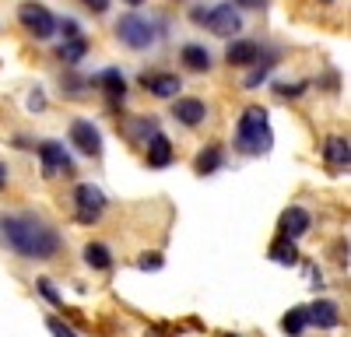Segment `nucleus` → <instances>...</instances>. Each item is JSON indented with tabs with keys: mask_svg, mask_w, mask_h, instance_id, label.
Segmentation results:
<instances>
[{
	"mask_svg": "<svg viewBox=\"0 0 351 337\" xmlns=\"http://www.w3.org/2000/svg\"><path fill=\"white\" fill-rule=\"evenodd\" d=\"M0 232H4V242L25 260H49L60 249L56 229H49L39 214H4Z\"/></svg>",
	"mask_w": 351,
	"mask_h": 337,
	"instance_id": "f257e3e1",
	"label": "nucleus"
},
{
	"mask_svg": "<svg viewBox=\"0 0 351 337\" xmlns=\"http://www.w3.org/2000/svg\"><path fill=\"white\" fill-rule=\"evenodd\" d=\"M274 145V134H271V120H267V109L250 105L239 123H236V148L243 155H267Z\"/></svg>",
	"mask_w": 351,
	"mask_h": 337,
	"instance_id": "f03ea898",
	"label": "nucleus"
},
{
	"mask_svg": "<svg viewBox=\"0 0 351 337\" xmlns=\"http://www.w3.org/2000/svg\"><path fill=\"white\" fill-rule=\"evenodd\" d=\"M116 39H120L127 49H152L158 42V25L144 14H123L116 21Z\"/></svg>",
	"mask_w": 351,
	"mask_h": 337,
	"instance_id": "7ed1b4c3",
	"label": "nucleus"
},
{
	"mask_svg": "<svg viewBox=\"0 0 351 337\" xmlns=\"http://www.w3.org/2000/svg\"><path fill=\"white\" fill-rule=\"evenodd\" d=\"M193 21L197 25H208V32L221 36V39H232L243 28V18L232 4H215V8H193Z\"/></svg>",
	"mask_w": 351,
	"mask_h": 337,
	"instance_id": "20e7f679",
	"label": "nucleus"
},
{
	"mask_svg": "<svg viewBox=\"0 0 351 337\" xmlns=\"http://www.w3.org/2000/svg\"><path fill=\"white\" fill-rule=\"evenodd\" d=\"M18 21L25 25V32L36 36V39H49L56 32V18L49 14V8L36 4V0H25V4L18 8Z\"/></svg>",
	"mask_w": 351,
	"mask_h": 337,
	"instance_id": "39448f33",
	"label": "nucleus"
},
{
	"mask_svg": "<svg viewBox=\"0 0 351 337\" xmlns=\"http://www.w3.org/2000/svg\"><path fill=\"white\" fill-rule=\"evenodd\" d=\"M74 204H77V221L81 225H95L106 214V193L95 183H81L74 190Z\"/></svg>",
	"mask_w": 351,
	"mask_h": 337,
	"instance_id": "423d86ee",
	"label": "nucleus"
},
{
	"mask_svg": "<svg viewBox=\"0 0 351 337\" xmlns=\"http://www.w3.org/2000/svg\"><path fill=\"white\" fill-rule=\"evenodd\" d=\"M39 162H43L46 176H71L74 173V162H71V151L64 148V140H43Z\"/></svg>",
	"mask_w": 351,
	"mask_h": 337,
	"instance_id": "0eeeda50",
	"label": "nucleus"
},
{
	"mask_svg": "<svg viewBox=\"0 0 351 337\" xmlns=\"http://www.w3.org/2000/svg\"><path fill=\"white\" fill-rule=\"evenodd\" d=\"M71 140H74V148L88 158H99L102 155V134L92 120H74L71 123Z\"/></svg>",
	"mask_w": 351,
	"mask_h": 337,
	"instance_id": "6e6552de",
	"label": "nucleus"
},
{
	"mask_svg": "<svg viewBox=\"0 0 351 337\" xmlns=\"http://www.w3.org/2000/svg\"><path fill=\"white\" fill-rule=\"evenodd\" d=\"M225 60H228L232 67L260 64V42H253V39H232L228 49H225Z\"/></svg>",
	"mask_w": 351,
	"mask_h": 337,
	"instance_id": "1a4fd4ad",
	"label": "nucleus"
},
{
	"mask_svg": "<svg viewBox=\"0 0 351 337\" xmlns=\"http://www.w3.org/2000/svg\"><path fill=\"white\" fill-rule=\"evenodd\" d=\"M306 320H309V323H316L319 330H334V327L341 323L337 302H330V299H316V302H309V309H306Z\"/></svg>",
	"mask_w": 351,
	"mask_h": 337,
	"instance_id": "9d476101",
	"label": "nucleus"
},
{
	"mask_svg": "<svg viewBox=\"0 0 351 337\" xmlns=\"http://www.w3.org/2000/svg\"><path fill=\"white\" fill-rule=\"evenodd\" d=\"M141 84L148 88L155 99H176L183 88V81L176 74H141Z\"/></svg>",
	"mask_w": 351,
	"mask_h": 337,
	"instance_id": "9b49d317",
	"label": "nucleus"
},
{
	"mask_svg": "<svg viewBox=\"0 0 351 337\" xmlns=\"http://www.w3.org/2000/svg\"><path fill=\"white\" fill-rule=\"evenodd\" d=\"M309 225H313V218H309L306 208H288L281 214V236L285 239H299V236L309 232Z\"/></svg>",
	"mask_w": 351,
	"mask_h": 337,
	"instance_id": "f8f14e48",
	"label": "nucleus"
},
{
	"mask_svg": "<svg viewBox=\"0 0 351 337\" xmlns=\"http://www.w3.org/2000/svg\"><path fill=\"white\" fill-rule=\"evenodd\" d=\"M172 116L183 127H197V123H204V116H208V105H204L200 99H176Z\"/></svg>",
	"mask_w": 351,
	"mask_h": 337,
	"instance_id": "ddd939ff",
	"label": "nucleus"
},
{
	"mask_svg": "<svg viewBox=\"0 0 351 337\" xmlns=\"http://www.w3.org/2000/svg\"><path fill=\"white\" fill-rule=\"evenodd\" d=\"M99 84H102V92H106V102H109L112 109L123 102V95H127V81H123V74L116 71V67L102 71V74H99Z\"/></svg>",
	"mask_w": 351,
	"mask_h": 337,
	"instance_id": "4468645a",
	"label": "nucleus"
},
{
	"mask_svg": "<svg viewBox=\"0 0 351 337\" xmlns=\"http://www.w3.org/2000/svg\"><path fill=\"white\" fill-rule=\"evenodd\" d=\"M172 162V140L162 134V130H155L152 137H148V165L152 168H165Z\"/></svg>",
	"mask_w": 351,
	"mask_h": 337,
	"instance_id": "2eb2a0df",
	"label": "nucleus"
},
{
	"mask_svg": "<svg viewBox=\"0 0 351 337\" xmlns=\"http://www.w3.org/2000/svg\"><path fill=\"white\" fill-rule=\"evenodd\" d=\"M180 60H183V67H186V71H197V74L211 71V53L204 49L200 42H186V46L180 49Z\"/></svg>",
	"mask_w": 351,
	"mask_h": 337,
	"instance_id": "dca6fc26",
	"label": "nucleus"
},
{
	"mask_svg": "<svg viewBox=\"0 0 351 337\" xmlns=\"http://www.w3.org/2000/svg\"><path fill=\"white\" fill-rule=\"evenodd\" d=\"M271 260L274 264H281V267H295L299 264V249H295V239H274V246H271Z\"/></svg>",
	"mask_w": 351,
	"mask_h": 337,
	"instance_id": "f3484780",
	"label": "nucleus"
},
{
	"mask_svg": "<svg viewBox=\"0 0 351 337\" xmlns=\"http://www.w3.org/2000/svg\"><path fill=\"white\" fill-rule=\"evenodd\" d=\"M221 162H225V151L218 145H208V148L197 155V173L200 176H211V173H218V168H221Z\"/></svg>",
	"mask_w": 351,
	"mask_h": 337,
	"instance_id": "a211bd4d",
	"label": "nucleus"
},
{
	"mask_svg": "<svg viewBox=\"0 0 351 337\" xmlns=\"http://www.w3.org/2000/svg\"><path fill=\"white\" fill-rule=\"evenodd\" d=\"M84 260H88V267H95V271H109L112 267V253H109L106 242H88L84 246Z\"/></svg>",
	"mask_w": 351,
	"mask_h": 337,
	"instance_id": "6ab92c4d",
	"label": "nucleus"
},
{
	"mask_svg": "<svg viewBox=\"0 0 351 337\" xmlns=\"http://www.w3.org/2000/svg\"><path fill=\"white\" fill-rule=\"evenodd\" d=\"M327 162H330L334 168H348V162H351L348 137H330V140H327Z\"/></svg>",
	"mask_w": 351,
	"mask_h": 337,
	"instance_id": "aec40b11",
	"label": "nucleus"
},
{
	"mask_svg": "<svg viewBox=\"0 0 351 337\" xmlns=\"http://www.w3.org/2000/svg\"><path fill=\"white\" fill-rule=\"evenodd\" d=\"M281 327H285V334H288V337H302V334L309 330V320H306V309H302V305H295V309H288V313H285V320H281Z\"/></svg>",
	"mask_w": 351,
	"mask_h": 337,
	"instance_id": "412c9836",
	"label": "nucleus"
},
{
	"mask_svg": "<svg viewBox=\"0 0 351 337\" xmlns=\"http://www.w3.org/2000/svg\"><path fill=\"white\" fill-rule=\"evenodd\" d=\"M84 53H88V42H84L81 36H77V39H64L60 49H56V56H60L64 64H81Z\"/></svg>",
	"mask_w": 351,
	"mask_h": 337,
	"instance_id": "4be33fe9",
	"label": "nucleus"
},
{
	"mask_svg": "<svg viewBox=\"0 0 351 337\" xmlns=\"http://www.w3.org/2000/svg\"><path fill=\"white\" fill-rule=\"evenodd\" d=\"M46 327L53 330V337H77V334H74V330H71V327H67L60 316H49V320H46Z\"/></svg>",
	"mask_w": 351,
	"mask_h": 337,
	"instance_id": "5701e85b",
	"label": "nucleus"
},
{
	"mask_svg": "<svg viewBox=\"0 0 351 337\" xmlns=\"http://www.w3.org/2000/svg\"><path fill=\"white\" fill-rule=\"evenodd\" d=\"M158 127H155V120H134L130 123V134H137V137H152Z\"/></svg>",
	"mask_w": 351,
	"mask_h": 337,
	"instance_id": "b1692460",
	"label": "nucleus"
},
{
	"mask_svg": "<svg viewBox=\"0 0 351 337\" xmlns=\"http://www.w3.org/2000/svg\"><path fill=\"white\" fill-rule=\"evenodd\" d=\"M56 28L64 32V39H77V36H81V28H77L74 18H60V21H56Z\"/></svg>",
	"mask_w": 351,
	"mask_h": 337,
	"instance_id": "393cba45",
	"label": "nucleus"
},
{
	"mask_svg": "<svg viewBox=\"0 0 351 337\" xmlns=\"http://www.w3.org/2000/svg\"><path fill=\"white\" fill-rule=\"evenodd\" d=\"M267 74H271V64H263V67H256L243 84H246V88H256V84H263V81H267Z\"/></svg>",
	"mask_w": 351,
	"mask_h": 337,
	"instance_id": "a878e982",
	"label": "nucleus"
},
{
	"mask_svg": "<svg viewBox=\"0 0 351 337\" xmlns=\"http://www.w3.org/2000/svg\"><path fill=\"white\" fill-rule=\"evenodd\" d=\"M137 267H141V271H158V267H162V257H158V253H152V257L144 253V257L137 260Z\"/></svg>",
	"mask_w": 351,
	"mask_h": 337,
	"instance_id": "bb28decb",
	"label": "nucleus"
},
{
	"mask_svg": "<svg viewBox=\"0 0 351 337\" xmlns=\"http://www.w3.org/2000/svg\"><path fill=\"white\" fill-rule=\"evenodd\" d=\"M302 88H306V84H278V95L295 99V95H302Z\"/></svg>",
	"mask_w": 351,
	"mask_h": 337,
	"instance_id": "cd10ccee",
	"label": "nucleus"
},
{
	"mask_svg": "<svg viewBox=\"0 0 351 337\" xmlns=\"http://www.w3.org/2000/svg\"><path fill=\"white\" fill-rule=\"evenodd\" d=\"M81 4H84L88 11H95V14H106V11H109V0H81Z\"/></svg>",
	"mask_w": 351,
	"mask_h": 337,
	"instance_id": "c85d7f7f",
	"label": "nucleus"
},
{
	"mask_svg": "<svg viewBox=\"0 0 351 337\" xmlns=\"http://www.w3.org/2000/svg\"><path fill=\"white\" fill-rule=\"evenodd\" d=\"M39 288H43V295H46V299H49L53 305H60V295H56V292H53V285H49V281H43V285H39Z\"/></svg>",
	"mask_w": 351,
	"mask_h": 337,
	"instance_id": "c756f323",
	"label": "nucleus"
},
{
	"mask_svg": "<svg viewBox=\"0 0 351 337\" xmlns=\"http://www.w3.org/2000/svg\"><path fill=\"white\" fill-rule=\"evenodd\" d=\"M28 102H32V109H46V99H43V95H39V92H36V95H32V99H28Z\"/></svg>",
	"mask_w": 351,
	"mask_h": 337,
	"instance_id": "7c9ffc66",
	"label": "nucleus"
},
{
	"mask_svg": "<svg viewBox=\"0 0 351 337\" xmlns=\"http://www.w3.org/2000/svg\"><path fill=\"white\" fill-rule=\"evenodd\" d=\"M236 4H243V8H263L267 0H236Z\"/></svg>",
	"mask_w": 351,
	"mask_h": 337,
	"instance_id": "2f4dec72",
	"label": "nucleus"
},
{
	"mask_svg": "<svg viewBox=\"0 0 351 337\" xmlns=\"http://www.w3.org/2000/svg\"><path fill=\"white\" fill-rule=\"evenodd\" d=\"M4 183H8V168H4V165H0V186H4Z\"/></svg>",
	"mask_w": 351,
	"mask_h": 337,
	"instance_id": "473e14b6",
	"label": "nucleus"
},
{
	"mask_svg": "<svg viewBox=\"0 0 351 337\" xmlns=\"http://www.w3.org/2000/svg\"><path fill=\"white\" fill-rule=\"evenodd\" d=\"M123 4H130V8H141V4H144V0H123Z\"/></svg>",
	"mask_w": 351,
	"mask_h": 337,
	"instance_id": "72a5a7b5",
	"label": "nucleus"
},
{
	"mask_svg": "<svg viewBox=\"0 0 351 337\" xmlns=\"http://www.w3.org/2000/svg\"><path fill=\"white\" fill-rule=\"evenodd\" d=\"M225 337H236V334H225Z\"/></svg>",
	"mask_w": 351,
	"mask_h": 337,
	"instance_id": "f704fd0d",
	"label": "nucleus"
},
{
	"mask_svg": "<svg viewBox=\"0 0 351 337\" xmlns=\"http://www.w3.org/2000/svg\"><path fill=\"white\" fill-rule=\"evenodd\" d=\"M324 4H330V0H324Z\"/></svg>",
	"mask_w": 351,
	"mask_h": 337,
	"instance_id": "c9c22d12",
	"label": "nucleus"
}]
</instances>
